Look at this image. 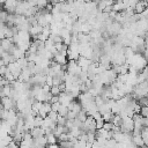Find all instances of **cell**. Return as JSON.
Masks as SVG:
<instances>
[{
    "instance_id": "1",
    "label": "cell",
    "mask_w": 148,
    "mask_h": 148,
    "mask_svg": "<svg viewBox=\"0 0 148 148\" xmlns=\"http://www.w3.org/2000/svg\"><path fill=\"white\" fill-rule=\"evenodd\" d=\"M1 108H5L6 110H10V109H15L16 106V101H14L12 97L9 96H5L1 97Z\"/></svg>"
},
{
    "instance_id": "2",
    "label": "cell",
    "mask_w": 148,
    "mask_h": 148,
    "mask_svg": "<svg viewBox=\"0 0 148 148\" xmlns=\"http://www.w3.org/2000/svg\"><path fill=\"white\" fill-rule=\"evenodd\" d=\"M20 0H6L5 3H2L3 9H6L8 13H15V9L18 5Z\"/></svg>"
},
{
    "instance_id": "3",
    "label": "cell",
    "mask_w": 148,
    "mask_h": 148,
    "mask_svg": "<svg viewBox=\"0 0 148 148\" xmlns=\"http://www.w3.org/2000/svg\"><path fill=\"white\" fill-rule=\"evenodd\" d=\"M53 59H54L58 64H60V65H62V66H66L67 62H68V58H67V56L64 54V53H61V52H57V53L54 54Z\"/></svg>"
},
{
    "instance_id": "4",
    "label": "cell",
    "mask_w": 148,
    "mask_h": 148,
    "mask_svg": "<svg viewBox=\"0 0 148 148\" xmlns=\"http://www.w3.org/2000/svg\"><path fill=\"white\" fill-rule=\"evenodd\" d=\"M14 45H15V43L13 42L12 38H3V39H1V49L5 50V51H10Z\"/></svg>"
},
{
    "instance_id": "5",
    "label": "cell",
    "mask_w": 148,
    "mask_h": 148,
    "mask_svg": "<svg viewBox=\"0 0 148 148\" xmlns=\"http://www.w3.org/2000/svg\"><path fill=\"white\" fill-rule=\"evenodd\" d=\"M147 5H148V1H146V0H139V1L135 3V6H134L135 13L141 14V13L145 10V8L147 7Z\"/></svg>"
},
{
    "instance_id": "6",
    "label": "cell",
    "mask_w": 148,
    "mask_h": 148,
    "mask_svg": "<svg viewBox=\"0 0 148 148\" xmlns=\"http://www.w3.org/2000/svg\"><path fill=\"white\" fill-rule=\"evenodd\" d=\"M42 30H43V25H40L39 23H37V24L31 25L29 31H30V34H31L32 37H36L37 35H39V34L42 32Z\"/></svg>"
},
{
    "instance_id": "7",
    "label": "cell",
    "mask_w": 148,
    "mask_h": 148,
    "mask_svg": "<svg viewBox=\"0 0 148 148\" xmlns=\"http://www.w3.org/2000/svg\"><path fill=\"white\" fill-rule=\"evenodd\" d=\"M132 141L134 142V145H135V146H146L145 140H143V138H142V135H141V134L133 135V136H132Z\"/></svg>"
},
{
    "instance_id": "8",
    "label": "cell",
    "mask_w": 148,
    "mask_h": 148,
    "mask_svg": "<svg viewBox=\"0 0 148 148\" xmlns=\"http://www.w3.org/2000/svg\"><path fill=\"white\" fill-rule=\"evenodd\" d=\"M43 103H44V102H42V101H38V99H35V101L32 102V105H31V109H32L34 111H36V112H38V111L40 110V108L43 106Z\"/></svg>"
},
{
    "instance_id": "9",
    "label": "cell",
    "mask_w": 148,
    "mask_h": 148,
    "mask_svg": "<svg viewBox=\"0 0 148 148\" xmlns=\"http://www.w3.org/2000/svg\"><path fill=\"white\" fill-rule=\"evenodd\" d=\"M68 111H69L68 106H66V105L61 104V105H60V108H59V110H58V113H59V114H61V116H64V117H66V116H67V113H68Z\"/></svg>"
},
{
    "instance_id": "10",
    "label": "cell",
    "mask_w": 148,
    "mask_h": 148,
    "mask_svg": "<svg viewBox=\"0 0 148 148\" xmlns=\"http://www.w3.org/2000/svg\"><path fill=\"white\" fill-rule=\"evenodd\" d=\"M53 121H57V119H58V117H59V113H58V111H54V110H51L50 112H49V114H47Z\"/></svg>"
},
{
    "instance_id": "11",
    "label": "cell",
    "mask_w": 148,
    "mask_h": 148,
    "mask_svg": "<svg viewBox=\"0 0 148 148\" xmlns=\"http://www.w3.org/2000/svg\"><path fill=\"white\" fill-rule=\"evenodd\" d=\"M51 92H52V95H54V96H59V94L61 92V90H60L59 86H52V87H51Z\"/></svg>"
},
{
    "instance_id": "12",
    "label": "cell",
    "mask_w": 148,
    "mask_h": 148,
    "mask_svg": "<svg viewBox=\"0 0 148 148\" xmlns=\"http://www.w3.org/2000/svg\"><path fill=\"white\" fill-rule=\"evenodd\" d=\"M104 123H105V120L103 119V116H102V118L96 119V127H97V130L102 128V127H103V125H104Z\"/></svg>"
},
{
    "instance_id": "13",
    "label": "cell",
    "mask_w": 148,
    "mask_h": 148,
    "mask_svg": "<svg viewBox=\"0 0 148 148\" xmlns=\"http://www.w3.org/2000/svg\"><path fill=\"white\" fill-rule=\"evenodd\" d=\"M113 126H114V124H113L112 121H105L104 125H103V128H105V130H108V131H111V130L113 128Z\"/></svg>"
}]
</instances>
